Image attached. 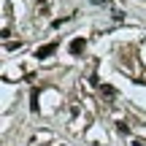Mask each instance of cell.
I'll return each instance as SVG.
<instances>
[{
  "label": "cell",
  "mask_w": 146,
  "mask_h": 146,
  "mask_svg": "<svg viewBox=\"0 0 146 146\" xmlns=\"http://www.w3.org/2000/svg\"><path fill=\"white\" fill-rule=\"evenodd\" d=\"M38 3H46V0H38Z\"/></svg>",
  "instance_id": "obj_7"
},
{
  "label": "cell",
  "mask_w": 146,
  "mask_h": 146,
  "mask_svg": "<svg viewBox=\"0 0 146 146\" xmlns=\"http://www.w3.org/2000/svg\"><path fill=\"white\" fill-rule=\"evenodd\" d=\"M116 130H119V133H122V135H127V133H130V127H127V125H125V122H119V125H116Z\"/></svg>",
  "instance_id": "obj_5"
},
{
  "label": "cell",
  "mask_w": 146,
  "mask_h": 146,
  "mask_svg": "<svg viewBox=\"0 0 146 146\" xmlns=\"http://www.w3.org/2000/svg\"><path fill=\"white\" fill-rule=\"evenodd\" d=\"M100 92H103V95H114V87H108V84H103V87H100Z\"/></svg>",
  "instance_id": "obj_6"
},
{
  "label": "cell",
  "mask_w": 146,
  "mask_h": 146,
  "mask_svg": "<svg viewBox=\"0 0 146 146\" xmlns=\"http://www.w3.org/2000/svg\"><path fill=\"white\" fill-rule=\"evenodd\" d=\"M68 49H70V54H73V57H78V54H81L84 49H87V38H73Z\"/></svg>",
  "instance_id": "obj_2"
},
{
  "label": "cell",
  "mask_w": 146,
  "mask_h": 146,
  "mask_svg": "<svg viewBox=\"0 0 146 146\" xmlns=\"http://www.w3.org/2000/svg\"><path fill=\"white\" fill-rule=\"evenodd\" d=\"M54 52H57V41H52V43H43V46L35 52V57H38V60H46V57H52Z\"/></svg>",
  "instance_id": "obj_1"
},
{
  "label": "cell",
  "mask_w": 146,
  "mask_h": 146,
  "mask_svg": "<svg viewBox=\"0 0 146 146\" xmlns=\"http://www.w3.org/2000/svg\"><path fill=\"white\" fill-rule=\"evenodd\" d=\"M38 98H41V89L35 87V89L30 92V108H33V111H38Z\"/></svg>",
  "instance_id": "obj_3"
},
{
  "label": "cell",
  "mask_w": 146,
  "mask_h": 146,
  "mask_svg": "<svg viewBox=\"0 0 146 146\" xmlns=\"http://www.w3.org/2000/svg\"><path fill=\"white\" fill-rule=\"evenodd\" d=\"M19 46H22L19 41H14V43H11V41H5V52H14V49H19Z\"/></svg>",
  "instance_id": "obj_4"
}]
</instances>
